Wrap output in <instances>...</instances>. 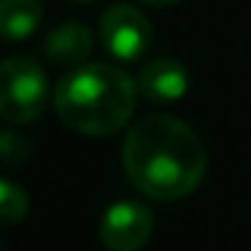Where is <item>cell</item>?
Instances as JSON below:
<instances>
[{"label": "cell", "instance_id": "cell-5", "mask_svg": "<svg viewBox=\"0 0 251 251\" xmlns=\"http://www.w3.org/2000/svg\"><path fill=\"white\" fill-rule=\"evenodd\" d=\"M154 216L143 202L119 200L108 205L100 222V240L108 251H138L149 243Z\"/></svg>", "mask_w": 251, "mask_h": 251}, {"label": "cell", "instance_id": "cell-11", "mask_svg": "<svg viewBox=\"0 0 251 251\" xmlns=\"http://www.w3.org/2000/svg\"><path fill=\"white\" fill-rule=\"evenodd\" d=\"M143 6H151V8H162V6H173L178 0H141Z\"/></svg>", "mask_w": 251, "mask_h": 251}, {"label": "cell", "instance_id": "cell-7", "mask_svg": "<svg viewBox=\"0 0 251 251\" xmlns=\"http://www.w3.org/2000/svg\"><path fill=\"white\" fill-rule=\"evenodd\" d=\"M92 30L84 22H62L49 30L44 41V51L54 65H81L92 54Z\"/></svg>", "mask_w": 251, "mask_h": 251}, {"label": "cell", "instance_id": "cell-4", "mask_svg": "<svg viewBox=\"0 0 251 251\" xmlns=\"http://www.w3.org/2000/svg\"><path fill=\"white\" fill-rule=\"evenodd\" d=\"M100 44L114 60L135 62L151 46V22L141 8L116 3L100 17Z\"/></svg>", "mask_w": 251, "mask_h": 251}, {"label": "cell", "instance_id": "cell-1", "mask_svg": "<svg viewBox=\"0 0 251 251\" xmlns=\"http://www.w3.org/2000/svg\"><path fill=\"white\" fill-rule=\"evenodd\" d=\"M122 162L138 192L170 202L197 189L208 168V154L186 122L149 114L127 130Z\"/></svg>", "mask_w": 251, "mask_h": 251}, {"label": "cell", "instance_id": "cell-2", "mask_svg": "<svg viewBox=\"0 0 251 251\" xmlns=\"http://www.w3.org/2000/svg\"><path fill=\"white\" fill-rule=\"evenodd\" d=\"M135 81L122 68L89 62L68 71L54 92L60 119L81 135H114L135 111Z\"/></svg>", "mask_w": 251, "mask_h": 251}, {"label": "cell", "instance_id": "cell-8", "mask_svg": "<svg viewBox=\"0 0 251 251\" xmlns=\"http://www.w3.org/2000/svg\"><path fill=\"white\" fill-rule=\"evenodd\" d=\"M41 0H0V38L25 41L41 27Z\"/></svg>", "mask_w": 251, "mask_h": 251}, {"label": "cell", "instance_id": "cell-9", "mask_svg": "<svg viewBox=\"0 0 251 251\" xmlns=\"http://www.w3.org/2000/svg\"><path fill=\"white\" fill-rule=\"evenodd\" d=\"M27 192L14 181L0 178V224H17L27 216Z\"/></svg>", "mask_w": 251, "mask_h": 251}, {"label": "cell", "instance_id": "cell-12", "mask_svg": "<svg viewBox=\"0 0 251 251\" xmlns=\"http://www.w3.org/2000/svg\"><path fill=\"white\" fill-rule=\"evenodd\" d=\"M73 3H92V0H73Z\"/></svg>", "mask_w": 251, "mask_h": 251}, {"label": "cell", "instance_id": "cell-10", "mask_svg": "<svg viewBox=\"0 0 251 251\" xmlns=\"http://www.w3.org/2000/svg\"><path fill=\"white\" fill-rule=\"evenodd\" d=\"M27 154H30V143L25 135L11 132V130L0 132V159H3V162H8V165L25 162Z\"/></svg>", "mask_w": 251, "mask_h": 251}, {"label": "cell", "instance_id": "cell-3", "mask_svg": "<svg viewBox=\"0 0 251 251\" xmlns=\"http://www.w3.org/2000/svg\"><path fill=\"white\" fill-rule=\"evenodd\" d=\"M49 103V78L33 57L0 62V116L14 125L33 122Z\"/></svg>", "mask_w": 251, "mask_h": 251}, {"label": "cell", "instance_id": "cell-6", "mask_svg": "<svg viewBox=\"0 0 251 251\" xmlns=\"http://www.w3.org/2000/svg\"><path fill=\"white\" fill-rule=\"evenodd\" d=\"M135 89L151 103H173L184 98L189 89V71L173 57H157L141 68Z\"/></svg>", "mask_w": 251, "mask_h": 251}]
</instances>
